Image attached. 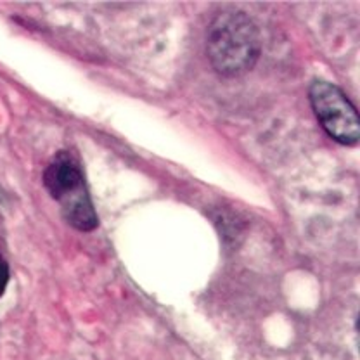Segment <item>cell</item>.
Here are the masks:
<instances>
[{"label":"cell","mask_w":360,"mask_h":360,"mask_svg":"<svg viewBox=\"0 0 360 360\" xmlns=\"http://www.w3.org/2000/svg\"><path fill=\"white\" fill-rule=\"evenodd\" d=\"M310 103L322 129L331 139L345 146L357 144L360 120L354 104L336 85L317 80L310 87Z\"/></svg>","instance_id":"cell-3"},{"label":"cell","mask_w":360,"mask_h":360,"mask_svg":"<svg viewBox=\"0 0 360 360\" xmlns=\"http://www.w3.org/2000/svg\"><path fill=\"white\" fill-rule=\"evenodd\" d=\"M262 52L257 25L241 11H225L212 21L206 37V54L217 73L239 77L253 70Z\"/></svg>","instance_id":"cell-1"},{"label":"cell","mask_w":360,"mask_h":360,"mask_svg":"<svg viewBox=\"0 0 360 360\" xmlns=\"http://www.w3.org/2000/svg\"><path fill=\"white\" fill-rule=\"evenodd\" d=\"M44 184L51 196L61 205L66 222L78 231H94L99 224L97 213L85 189L84 175L75 158L61 151L44 174Z\"/></svg>","instance_id":"cell-2"},{"label":"cell","mask_w":360,"mask_h":360,"mask_svg":"<svg viewBox=\"0 0 360 360\" xmlns=\"http://www.w3.org/2000/svg\"><path fill=\"white\" fill-rule=\"evenodd\" d=\"M7 283H9V265H7L6 258L0 255V296L6 291Z\"/></svg>","instance_id":"cell-4"}]
</instances>
